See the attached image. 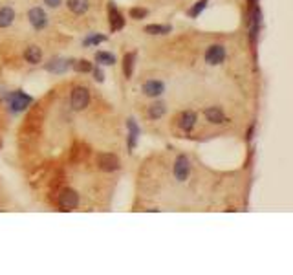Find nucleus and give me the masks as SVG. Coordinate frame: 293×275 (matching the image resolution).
I'll list each match as a JSON object with an SVG mask.
<instances>
[{"mask_svg":"<svg viewBox=\"0 0 293 275\" xmlns=\"http://www.w3.org/2000/svg\"><path fill=\"white\" fill-rule=\"evenodd\" d=\"M68 9L75 15H82L86 13L88 8H90V0H68Z\"/></svg>","mask_w":293,"mask_h":275,"instance_id":"2eb2a0df","label":"nucleus"},{"mask_svg":"<svg viewBox=\"0 0 293 275\" xmlns=\"http://www.w3.org/2000/svg\"><path fill=\"white\" fill-rule=\"evenodd\" d=\"M165 112H167V106H165V103H161V101L152 103V105L149 106V118L151 119H160Z\"/></svg>","mask_w":293,"mask_h":275,"instance_id":"a211bd4d","label":"nucleus"},{"mask_svg":"<svg viewBox=\"0 0 293 275\" xmlns=\"http://www.w3.org/2000/svg\"><path fill=\"white\" fill-rule=\"evenodd\" d=\"M92 72H94V79H96L97 82L105 81V73H103V70L101 68H92Z\"/></svg>","mask_w":293,"mask_h":275,"instance_id":"393cba45","label":"nucleus"},{"mask_svg":"<svg viewBox=\"0 0 293 275\" xmlns=\"http://www.w3.org/2000/svg\"><path fill=\"white\" fill-rule=\"evenodd\" d=\"M225 59V48L222 44H213L209 48V50L206 51V61L209 64H220V63H224Z\"/></svg>","mask_w":293,"mask_h":275,"instance_id":"0eeeda50","label":"nucleus"},{"mask_svg":"<svg viewBox=\"0 0 293 275\" xmlns=\"http://www.w3.org/2000/svg\"><path fill=\"white\" fill-rule=\"evenodd\" d=\"M24 59H26L30 64H39V63H41V59H42L41 48H39V46H35V44L27 46L26 51H24Z\"/></svg>","mask_w":293,"mask_h":275,"instance_id":"4468645a","label":"nucleus"},{"mask_svg":"<svg viewBox=\"0 0 293 275\" xmlns=\"http://www.w3.org/2000/svg\"><path fill=\"white\" fill-rule=\"evenodd\" d=\"M70 66H73V70H75V72H81V73H90L92 68H94V66H92V63H88L86 59L73 61V63L70 64Z\"/></svg>","mask_w":293,"mask_h":275,"instance_id":"6ab92c4d","label":"nucleus"},{"mask_svg":"<svg viewBox=\"0 0 293 275\" xmlns=\"http://www.w3.org/2000/svg\"><path fill=\"white\" fill-rule=\"evenodd\" d=\"M134 72V53H127L123 57V73L125 77H132Z\"/></svg>","mask_w":293,"mask_h":275,"instance_id":"aec40b11","label":"nucleus"},{"mask_svg":"<svg viewBox=\"0 0 293 275\" xmlns=\"http://www.w3.org/2000/svg\"><path fill=\"white\" fill-rule=\"evenodd\" d=\"M127 127H128V151H132L137 143V136H139V127L134 121L132 118L127 119Z\"/></svg>","mask_w":293,"mask_h":275,"instance_id":"f8f14e48","label":"nucleus"},{"mask_svg":"<svg viewBox=\"0 0 293 275\" xmlns=\"http://www.w3.org/2000/svg\"><path fill=\"white\" fill-rule=\"evenodd\" d=\"M32 97L27 96L26 92L22 90H17L9 96V106H11V112H22L26 110L27 106L32 105Z\"/></svg>","mask_w":293,"mask_h":275,"instance_id":"f03ea898","label":"nucleus"},{"mask_svg":"<svg viewBox=\"0 0 293 275\" xmlns=\"http://www.w3.org/2000/svg\"><path fill=\"white\" fill-rule=\"evenodd\" d=\"M61 2H63V0H44V4L50 6V8H59Z\"/></svg>","mask_w":293,"mask_h":275,"instance_id":"a878e982","label":"nucleus"},{"mask_svg":"<svg viewBox=\"0 0 293 275\" xmlns=\"http://www.w3.org/2000/svg\"><path fill=\"white\" fill-rule=\"evenodd\" d=\"M108 17H110V30H112V32H118V30H121V28L125 26L123 15L119 13L112 2H110V6H108Z\"/></svg>","mask_w":293,"mask_h":275,"instance_id":"6e6552de","label":"nucleus"},{"mask_svg":"<svg viewBox=\"0 0 293 275\" xmlns=\"http://www.w3.org/2000/svg\"><path fill=\"white\" fill-rule=\"evenodd\" d=\"M97 165L105 173H114V171H118L121 167V160L115 154H112V152H105V154L97 156Z\"/></svg>","mask_w":293,"mask_h":275,"instance_id":"7ed1b4c3","label":"nucleus"},{"mask_svg":"<svg viewBox=\"0 0 293 275\" xmlns=\"http://www.w3.org/2000/svg\"><path fill=\"white\" fill-rule=\"evenodd\" d=\"M189 173H191V161H189V158L183 154L178 156L176 161H174V176H176V180L185 182L189 176Z\"/></svg>","mask_w":293,"mask_h":275,"instance_id":"423d86ee","label":"nucleus"},{"mask_svg":"<svg viewBox=\"0 0 293 275\" xmlns=\"http://www.w3.org/2000/svg\"><path fill=\"white\" fill-rule=\"evenodd\" d=\"M27 20L35 30H44L48 26V15L44 13L42 8H32L27 11Z\"/></svg>","mask_w":293,"mask_h":275,"instance_id":"39448f33","label":"nucleus"},{"mask_svg":"<svg viewBox=\"0 0 293 275\" xmlns=\"http://www.w3.org/2000/svg\"><path fill=\"white\" fill-rule=\"evenodd\" d=\"M105 41H106V37H105V35H101V33H96V35L86 37L82 44H84V46H96V44H101V42H105Z\"/></svg>","mask_w":293,"mask_h":275,"instance_id":"5701e85b","label":"nucleus"},{"mask_svg":"<svg viewBox=\"0 0 293 275\" xmlns=\"http://www.w3.org/2000/svg\"><path fill=\"white\" fill-rule=\"evenodd\" d=\"M146 15H149V11H146L145 8H132V9H130V17H132L134 20H141V18H146Z\"/></svg>","mask_w":293,"mask_h":275,"instance_id":"b1692460","label":"nucleus"},{"mask_svg":"<svg viewBox=\"0 0 293 275\" xmlns=\"http://www.w3.org/2000/svg\"><path fill=\"white\" fill-rule=\"evenodd\" d=\"M59 206L63 211H72L79 206V195L73 189H63L59 193Z\"/></svg>","mask_w":293,"mask_h":275,"instance_id":"20e7f679","label":"nucleus"},{"mask_svg":"<svg viewBox=\"0 0 293 275\" xmlns=\"http://www.w3.org/2000/svg\"><path fill=\"white\" fill-rule=\"evenodd\" d=\"M207 4H209V0H198L196 4H194V8L192 9H189V17H192V18H196L198 15L203 11V9L207 8Z\"/></svg>","mask_w":293,"mask_h":275,"instance_id":"4be33fe9","label":"nucleus"},{"mask_svg":"<svg viewBox=\"0 0 293 275\" xmlns=\"http://www.w3.org/2000/svg\"><path fill=\"white\" fill-rule=\"evenodd\" d=\"M196 112H192V110H185L182 116H180V128L182 130H185V132H191L192 128H194V125H196Z\"/></svg>","mask_w":293,"mask_h":275,"instance_id":"1a4fd4ad","label":"nucleus"},{"mask_svg":"<svg viewBox=\"0 0 293 275\" xmlns=\"http://www.w3.org/2000/svg\"><path fill=\"white\" fill-rule=\"evenodd\" d=\"M170 32H172V28L169 24H149V26H145V33H149V35H165Z\"/></svg>","mask_w":293,"mask_h":275,"instance_id":"f3484780","label":"nucleus"},{"mask_svg":"<svg viewBox=\"0 0 293 275\" xmlns=\"http://www.w3.org/2000/svg\"><path fill=\"white\" fill-rule=\"evenodd\" d=\"M206 118L209 119L213 125H220L225 121L224 110L220 108V106H209V108H206Z\"/></svg>","mask_w":293,"mask_h":275,"instance_id":"ddd939ff","label":"nucleus"},{"mask_svg":"<svg viewBox=\"0 0 293 275\" xmlns=\"http://www.w3.org/2000/svg\"><path fill=\"white\" fill-rule=\"evenodd\" d=\"M70 68V61L63 59V57H55L50 63H46V70L51 73H64Z\"/></svg>","mask_w":293,"mask_h":275,"instance_id":"9d476101","label":"nucleus"},{"mask_svg":"<svg viewBox=\"0 0 293 275\" xmlns=\"http://www.w3.org/2000/svg\"><path fill=\"white\" fill-rule=\"evenodd\" d=\"M165 90V85L161 81H146L143 85V94L149 97H158L161 96Z\"/></svg>","mask_w":293,"mask_h":275,"instance_id":"9b49d317","label":"nucleus"},{"mask_svg":"<svg viewBox=\"0 0 293 275\" xmlns=\"http://www.w3.org/2000/svg\"><path fill=\"white\" fill-rule=\"evenodd\" d=\"M70 103H72L73 110H82L86 108L90 103V90L86 87H75L70 96Z\"/></svg>","mask_w":293,"mask_h":275,"instance_id":"f257e3e1","label":"nucleus"},{"mask_svg":"<svg viewBox=\"0 0 293 275\" xmlns=\"http://www.w3.org/2000/svg\"><path fill=\"white\" fill-rule=\"evenodd\" d=\"M96 61L99 64H115V57L112 53H108V51H97L96 53Z\"/></svg>","mask_w":293,"mask_h":275,"instance_id":"412c9836","label":"nucleus"},{"mask_svg":"<svg viewBox=\"0 0 293 275\" xmlns=\"http://www.w3.org/2000/svg\"><path fill=\"white\" fill-rule=\"evenodd\" d=\"M15 20V9L6 6V8H0V28H8L11 26Z\"/></svg>","mask_w":293,"mask_h":275,"instance_id":"dca6fc26","label":"nucleus"}]
</instances>
